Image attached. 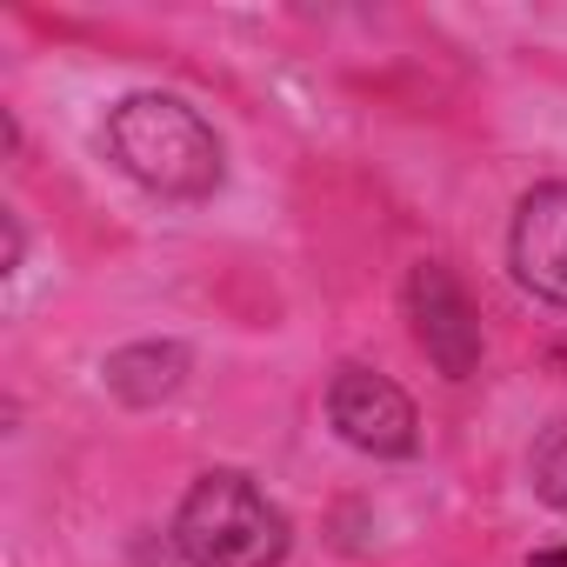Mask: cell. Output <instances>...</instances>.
<instances>
[{"instance_id": "cell-5", "label": "cell", "mask_w": 567, "mask_h": 567, "mask_svg": "<svg viewBox=\"0 0 567 567\" xmlns=\"http://www.w3.org/2000/svg\"><path fill=\"white\" fill-rule=\"evenodd\" d=\"M507 267L534 301L567 308V181H540L520 194L507 227Z\"/></svg>"}, {"instance_id": "cell-3", "label": "cell", "mask_w": 567, "mask_h": 567, "mask_svg": "<svg viewBox=\"0 0 567 567\" xmlns=\"http://www.w3.org/2000/svg\"><path fill=\"white\" fill-rule=\"evenodd\" d=\"M401 301H408V334L434 361V374L474 381V368H481V315H474V301H467L461 280L441 260H414Z\"/></svg>"}, {"instance_id": "cell-2", "label": "cell", "mask_w": 567, "mask_h": 567, "mask_svg": "<svg viewBox=\"0 0 567 567\" xmlns=\"http://www.w3.org/2000/svg\"><path fill=\"white\" fill-rule=\"evenodd\" d=\"M174 547L194 567H280L288 560V514L247 474L214 467L187 487L174 514Z\"/></svg>"}, {"instance_id": "cell-1", "label": "cell", "mask_w": 567, "mask_h": 567, "mask_svg": "<svg viewBox=\"0 0 567 567\" xmlns=\"http://www.w3.org/2000/svg\"><path fill=\"white\" fill-rule=\"evenodd\" d=\"M101 154L141 194L174 200V207L214 200V187L227 174L220 134L181 94H127V101H114L107 121H101Z\"/></svg>"}, {"instance_id": "cell-6", "label": "cell", "mask_w": 567, "mask_h": 567, "mask_svg": "<svg viewBox=\"0 0 567 567\" xmlns=\"http://www.w3.org/2000/svg\"><path fill=\"white\" fill-rule=\"evenodd\" d=\"M107 394L127 401V408H161L181 394L187 381V348L181 341H134V348H114L107 354Z\"/></svg>"}, {"instance_id": "cell-8", "label": "cell", "mask_w": 567, "mask_h": 567, "mask_svg": "<svg viewBox=\"0 0 567 567\" xmlns=\"http://www.w3.org/2000/svg\"><path fill=\"white\" fill-rule=\"evenodd\" d=\"M540 567H567V547L560 554H540Z\"/></svg>"}, {"instance_id": "cell-4", "label": "cell", "mask_w": 567, "mask_h": 567, "mask_svg": "<svg viewBox=\"0 0 567 567\" xmlns=\"http://www.w3.org/2000/svg\"><path fill=\"white\" fill-rule=\"evenodd\" d=\"M328 421H334V434H341L354 454H368V461H408V454L421 447V414H414V401H408L388 374L354 368V361L328 381Z\"/></svg>"}, {"instance_id": "cell-7", "label": "cell", "mask_w": 567, "mask_h": 567, "mask_svg": "<svg viewBox=\"0 0 567 567\" xmlns=\"http://www.w3.org/2000/svg\"><path fill=\"white\" fill-rule=\"evenodd\" d=\"M527 481H534V494H540L547 507L567 514V421H554V427L534 441V454H527Z\"/></svg>"}]
</instances>
